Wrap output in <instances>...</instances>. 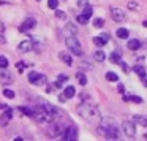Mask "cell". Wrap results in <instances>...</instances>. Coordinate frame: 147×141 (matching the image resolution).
I'll return each instance as SVG.
<instances>
[{
	"label": "cell",
	"instance_id": "obj_42",
	"mask_svg": "<svg viewBox=\"0 0 147 141\" xmlns=\"http://www.w3.org/2000/svg\"><path fill=\"white\" fill-rule=\"evenodd\" d=\"M142 26H144V27H147V21H144V22H142Z\"/></svg>",
	"mask_w": 147,
	"mask_h": 141
},
{
	"label": "cell",
	"instance_id": "obj_40",
	"mask_svg": "<svg viewBox=\"0 0 147 141\" xmlns=\"http://www.w3.org/2000/svg\"><path fill=\"white\" fill-rule=\"evenodd\" d=\"M0 43H2V45H5V43H7V40H5L3 35H0Z\"/></svg>",
	"mask_w": 147,
	"mask_h": 141
},
{
	"label": "cell",
	"instance_id": "obj_30",
	"mask_svg": "<svg viewBox=\"0 0 147 141\" xmlns=\"http://www.w3.org/2000/svg\"><path fill=\"white\" fill-rule=\"evenodd\" d=\"M93 26H95L96 29H101V27L105 26V21H103L101 18H96V19L93 21Z\"/></svg>",
	"mask_w": 147,
	"mask_h": 141
},
{
	"label": "cell",
	"instance_id": "obj_29",
	"mask_svg": "<svg viewBox=\"0 0 147 141\" xmlns=\"http://www.w3.org/2000/svg\"><path fill=\"white\" fill-rule=\"evenodd\" d=\"M48 7L51 8V10H57V7H59V0H48Z\"/></svg>",
	"mask_w": 147,
	"mask_h": 141
},
{
	"label": "cell",
	"instance_id": "obj_37",
	"mask_svg": "<svg viewBox=\"0 0 147 141\" xmlns=\"http://www.w3.org/2000/svg\"><path fill=\"white\" fill-rule=\"evenodd\" d=\"M78 5H79V7H87L89 2H87V0H78Z\"/></svg>",
	"mask_w": 147,
	"mask_h": 141
},
{
	"label": "cell",
	"instance_id": "obj_5",
	"mask_svg": "<svg viewBox=\"0 0 147 141\" xmlns=\"http://www.w3.org/2000/svg\"><path fill=\"white\" fill-rule=\"evenodd\" d=\"M65 128L67 127H63V125H60V124H49V127H48V135L51 138H59V136H62L63 135V132H65Z\"/></svg>",
	"mask_w": 147,
	"mask_h": 141
},
{
	"label": "cell",
	"instance_id": "obj_16",
	"mask_svg": "<svg viewBox=\"0 0 147 141\" xmlns=\"http://www.w3.org/2000/svg\"><path fill=\"white\" fill-rule=\"evenodd\" d=\"M123 100L125 102H133V103H142L144 100L138 95H123Z\"/></svg>",
	"mask_w": 147,
	"mask_h": 141
},
{
	"label": "cell",
	"instance_id": "obj_7",
	"mask_svg": "<svg viewBox=\"0 0 147 141\" xmlns=\"http://www.w3.org/2000/svg\"><path fill=\"white\" fill-rule=\"evenodd\" d=\"M122 130H123V133L127 135L128 138H133L134 135H136V127H134V124L131 121H123L122 122Z\"/></svg>",
	"mask_w": 147,
	"mask_h": 141
},
{
	"label": "cell",
	"instance_id": "obj_4",
	"mask_svg": "<svg viewBox=\"0 0 147 141\" xmlns=\"http://www.w3.org/2000/svg\"><path fill=\"white\" fill-rule=\"evenodd\" d=\"M65 45H67V48L70 49L74 56H82V48H81V43L76 37H73V35L67 37V38H65Z\"/></svg>",
	"mask_w": 147,
	"mask_h": 141
},
{
	"label": "cell",
	"instance_id": "obj_10",
	"mask_svg": "<svg viewBox=\"0 0 147 141\" xmlns=\"http://www.w3.org/2000/svg\"><path fill=\"white\" fill-rule=\"evenodd\" d=\"M35 26H36V21L33 19V18H27V19L22 22V26L19 27V30L21 32H27V30H32Z\"/></svg>",
	"mask_w": 147,
	"mask_h": 141
},
{
	"label": "cell",
	"instance_id": "obj_35",
	"mask_svg": "<svg viewBox=\"0 0 147 141\" xmlns=\"http://www.w3.org/2000/svg\"><path fill=\"white\" fill-rule=\"evenodd\" d=\"M67 29L70 30L71 33H76L78 32V29H76V26H74V24H67Z\"/></svg>",
	"mask_w": 147,
	"mask_h": 141
},
{
	"label": "cell",
	"instance_id": "obj_32",
	"mask_svg": "<svg viewBox=\"0 0 147 141\" xmlns=\"http://www.w3.org/2000/svg\"><path fill=\"white\" fill-rule=\"evenodd\" d=\"M84 14H86V16H92V13H93V10H92V7H90V5H87V7H84V11H82Z\"/></svg>",
	"mask_w": 147,
	"mask_h": 141
},
{
	"label": "cell",
	"instance_id": "obj_25",
	"mask_svg": "<svg viewBox=\"0 0 147 141\" xmlns=\"http://www.w3.org/2000/svg\"><path fill=\"white\" fill-rule=\"evenodd\" d=\"M19 111L22 113V114H26V116H30V117H33V109H32V108H27V106H21Z\"/></svg>",
	"mask_w": 147,
	"mask_h": 141
},
{
	"label": "cell",
	"instance_id": "obj_17",
	"mask_svg": "<svg viewBox=\"0 0 147 141\" xmlns=\"http://www.w3.org/2000/svg\"><path fill=\"white\" fill-rule=\"evenodd\" d=\"M139 48H141L139 40H130V41H128V49H131V51H138Z\"/></svg>",
	"mask_w": 147,
	"mask_h": 141
},
{
	"label": "cell",
	"instance_id": "obj_8",
	"mask_svg": "<svg viewBox=\"0 0 147 141\" xmlns=\"http://www.w3.org/2000/svg\"><path fill=\"white\" fill-rule=\"evenodd\" d=\"M62 138H63L65 141H74L78 138V128L74 127V125H70V127L65 128L63 135H62Z\"/></svg>",
	"mask_w": 147,
	"mask_h": 141
},
{
	"label": "cell",
	"instance_id": "obj_21",
	"mask_svg": "<svg viewBox=\"0 0 147 141\" xmlns=\"http://www.w3.org/2000/svg\"><path fill=\"white\" fill-rule=\"evenodd\" d=\"M111 60H112V64H117V62H120L122 60V52L119 51H114L112 52V56H111Z\"/></svg>",
	"mask_w": 147,
	"mask_h": 141
},
{
	"label": "cell",
	"instance_id": "obj_28",
	"mask_svg": "<svg viewBox=\"0 0 147 141\" xmlns=\"http://www.w3.org/2000/svg\"><path fill=\"white\" fill-rule=\"evenodd\" d=\"M8 65H10V62H8V59L5 57V56H0V68H7Z\"/></svg>",
	"mask_w": 147,
	"mask_h": 141
},
{
	"label": "cell",
	"instance_id": "obj_12",
	"mask_svg": "<svg viewBox=\"0 0 147 141\" xmlns=\"http://www.w3.org/2000/svg\"><path fill=\"white\" fill-rule=\"evenodd\" d=\"M13 81V76L5 68H0V84H10Z\"/></svg>",
	"mask_w": 147,
	"mask_h": 141
},
{
	"label": "cell",
	"instance_id": "obj_38",
	"mask_svg": "<svg viewBox=\"0 0 147 141\" xmlns=\"http://www.w3.org/2000/svg\"><path fill=\"white\" fill-rule=\"evenodd\" d=\"M141 81H142V84H144V86H147V75H146V73H142V75H141Z\"/></svg>",
	"mask_w": 147,
	"mask_h": 141
},
{
	"label": "cell",
	"instance_id": "obj_13",
	"mask_svg": "<svg viewBox=\"0 0 147 141\" xmlns=\"http://www.w3.org/2000/svg\"><path fill=\"white\" fill-rule=\"evenodd\" d=\"M108 41H109V35H108V33H103L101 37H95V38H93V43H95L96 46H105Z\"/></svg>",
	"mask_w": 147,
	"mask_h": 141
},
{
	"label": "cell",
	"instance_id": "obj_1",
	"mask_svg": "<svg viewBox=\"0 0 147 141\" xmlns=\"http://www.w3.org/2000/svg\"><path fill=\"white\" fill-rule=\"evenodd\" d=\"M100 133L105 135L109 140H119L120 138V127L117 122L111 117H101L100 121Z\"/></svg>",
	"mask_w": 147,
	"mask_h": 141
},
{
	"label": "cell",
	"instance_id": "obj_14",
	"mask_svg": "<svg viewBox=\"0 0 147 141\" xmlns=\"http://www.w3.org/2000/svg\"><path fill=\"white\" fill-rule=\"evenodd\" d=\"M59 57H60V60H63L67 65H73V59H71V56L68 54V52H60Z\"/></svg>",
	"mask_w": 147,
	"mask_h": 141
},
{
	"label": "cell",
	"instance_id": "obj_24",
	"mask_svg": "<svg viewBox=\"0 0 147 141\" xmlns=\"http://www.w3.org/2000/svg\"><path fill=\"white\" fill-rule=\"evenodd\" d=\"M128 30L125 29V27H120V29H117V38H128Z\"/></svg>",
	"mask_w": 147,
	"mask_h": 141
},
{
	"label": "cell",
	"instance_id": "obj_15",
	"mask_svg": "<svg viewBox=\"0 0 147 141\" xmlns=\"http://www.w3.org/2000/svg\"><path fill=\"white\" fill-rule=\"evenodd\" d=\"M11 117H13V109H7L3 113V117L0 119V124H7L8 121H11Z\"/></svg>",
	"mask_w": 147,
	"mask_h": 141
},
{
	"label": "cell",
	"instance_id": "obj_39",
	"mask_svg": "<svg viewBox=\"0 0 147 141\" xmlns=\"http://www.w3.org/2000/svg\"><path fill=\"white\" fill-rule=\"evenodd\" d=\"M117 90H119V92H120V94H123V92H125V87H123V86H122V84H119V87H117Z\"/></svg>",
	"mask_w": 147,
	"mask_h": 141
},
{
	"label": "cell",
	"instance_id": "obj_2",
	"mask_svg": "<svg viewBox=\"0 0 147 141\" xmlns=\"http://www.w3.org/2000/svg\"><path fill=\"white\" fill-rule=\"evenodd\" d=\"M78 113H79L81 117L86 119L90 124H100V121H101L100 109L96 108V106H93L92 103H87V102L81 103V105L78 106Z\"/></svg>",
	"mask_w": 147,
	"mask_h": 141
},
{
	"label": "cell",
	"instance_id": "obj_11",
	"mask_svg": "<svg viewBox=\"0 0 147 141\" xmlns=\"http://www.w3.org/2000/svg\"><path fill=\"white\" fill-rule=\"evenodd\" d=\"M18 49H19L21 52H30L33 49V41H32V40H24V41L19 43Z\"/></svg>",
	"mask_w": 147,
	"mask_h": 141
},
{
	"label": "cell",
	"instance_id": "obj_41",
	"mask_svg": "<svg viewBox=\"0 0 147 141\" xmlns=\"http://www.w3.org/2000/svg\"><path fill=\"white\" fill-rule=\"evenodd\" d=\"M3 30H5V26H3V22L0 21V32H3Z\"/></svg>",
	"mask_w": 147,
	"mask_h": 141
},
{
	"label": "cell",
	"instance_id": "obj_18",
	"mask_svg": "<svg viewBox=\"0 0 147 141\" xmlns=\"http://www.w3.org/2000/svg\"><path fill=\"white\" fill-rule=\"evenodd\" d=\"M63 94H65V97H67V98H73V97L76 95V89H74L73 86H68V87H65Z\"/></svg>",
	"mask_w": 147,
	"mask_h": 141
},
{
	"label": "cell",
	"instance_id": "obj_3",
	"mask_svg": "<svg viewBox=\"0 0 147 141\" xmlns=\"http://www.w3.org/2000/svg\"><path fill=\"white\" fill-rule=\"evenodd\" d=\"M33 117H35L36 122H52V121L55 119L52 114H49V113L46 111L43 105L33 108Z\"/></svg>",
	"mask_w": 147,
	"mask_h": 141
},
{
	"label": "cell",
	"instance_id": "obj_34",
	"mask_svg": "<svg viewBox=\"0 0 147 141\" xmlns=\"http://www.w3.org/2000/svg\"><path fill=\"white\" fill-rule=\"evenodd\" d=\"M55 16H57L59 19H67V14H65V11H62V10H55Z\"/></svg>",
	"mask_w": 147,
	"mask_h": 141
},
{
	"label": "cell",
	"instance_id": "obj_33",
	"mask_svg": "<svg viewBox=\"0 0 147 141\" xmlns=\"http://www.w3.org/2000/svg\"><path fill=\"white\" fill-rule=\"evenodd\" d=\"M3 95L7 97V98H14V92L11 89H5L3 90Z\"/></svg>",
	"mask_w": 147,
	"mask_h": 141
},
{
	"label": "cell",
	"instance_id": "obj_31",
	"mask_svg": "<svg viewBox=\"0 0 147 141\" xmlns=\"http://www.w3.org/2000/svg\"><path fill=\"white\" fill-rule=\"evenodd\" d=\"M133 71H136V73L139 75V76H141L142 73H146V70H144V67H141V65H134V67H133Z\"/></svg>",
	"mask_w": 147,
	"mask_h": 141
},
{
	"label": "cell",
	"instance_id": "obj_27",
	"mask_svg": "<svg viewBox=\"0 0 147 141\" xmlns=\"http://www.w3.org/2000/svg\"><path fill=\"white\" fill-rule=\"evenodd\" d=\"M76 19H78V22H79V24H82V26H84V24H87V22H89V19H90V18H89V16H86L84 13H81L79 16L76 18Z\"/></svg>",
	"mask_w": 147,
	"mask_h": 141
},
{
	"label": "cell",
	"instance_id": "obj_20",
	"mask_svg": "<svg viewBox=\"0 0 147 141\" xmlns=\"http://www.w3.org/2000/svg\"><path fill=\"white\" fill-rule=\"evenodd\" d=\"M106 79L111 81V83H119V76L114 71H108V73H106Z\"/></svg>",
	"mask_w": 147,
	"mask_h": 141
},
{
	"label": "cell",
	"instance_id": "obj_9",
	"mask_svg": "<svg viewBox=\"0 0 147 141\" xmlns=\"http://www.w3.org/2000/svg\"><path fill=\"white\" fill-rule=\"evenodd\" d=\"M111 18L115 21V22H123V21L127 19V13H125L123 10H120V8L112 7L111 8Z\"/></svg>",
	"mask_w": 147,
	"mask_h": 141
},
{
	"label": "cell",
	"instance_id": "obj_22",
	"mask_svg": "<svg viewBox=\"0 0 147 141\" xmlns=\"http://www.w3.org/2000/svg\"><path fill=\"white\" fill-rule=\"evenodd\" d=\"M134 121L138 122V124H141L142 127H147V116H134Z\"/></svg>",
	"mask_w": 147,
	"mask_h": 141
},
{
	"label": "cell",
	"instance_id": "obj_23",
	"mask_svg": "<svg viewBox=\"0 0 147 141\" xmlns=\"http://www.w3.org/2000/svg\"><path fill=\"white\" fill-rule=\"evenodd\" d=\"M76 78H78V81H79L81 86H86V84H87V78H86V75H84L82 71H78V73H76Z\"/></svg>",
	"mask_w": 147,
	"mask_h": 141
},
{
	"label": "cell",
	"instance_id": "obj_36",
	"mask_svg": "<svg viewBox=\"0 0 147 141\" xmlns=\"http://www.w3.org/2000/svg\"><path fill=\"white\" fill-rule=\"evenodd\" d=\"M59 83H62V84H63L65 83V81H68V76H67V75H59Z\"/></svg>",
	"mask_w": 147,
	"mask_h": 141
},
{
	"label": "cell",
	"instance_id": "obj_19",
	"mask_svg": "<svg viewBox=\"0 0 147 141\" xmlns=\"http://www.w3.org/2000/svg\"><path fill=\"white\" fill-rule=\"evenodd\" d=\"M93 59H95L96 62H105V59H106L105 51H95L93 52Z\"/></svg>",
	"mask_w": 147,
	"mask_h": 141
},
{
	"label": "cell",
	"instance_id": "obj_6",
	"mask_svg": "<svg viewBox=\"0 0 147 141\" xmlns=\"http://www.w3.org/2000/svg\"><path fill=\"white\" fill-rule=\"evenodd\" d=\"M46 76L43 73H36V71H32L29 73V83L35 84V86H41V84H46Z\"/></svg>",
	"mask_w": 147,
	"mask_h": 141
},
{
	"label": "cell",
	"instance_id": "obj_43",
	"mask_svg": "<svg viewBox=\"0 0 147 141\" xmlns=\"http://www.w3.org/2000/svg\"><path fill=\"white\" fill-rule=\"evenodd\" d=\"M144 136H146V138H147V133H146V135H144Z\"/></svg>",
	"mask_w": 147,
	"mask_h": 141
},
{
	"label": "cell",
	"instance_id": "obj_26",
	"mask_svg": "<svg viewBox=\"0 0 147 141\" xmlns=\"http://www.w3.org/2000/svg\"><path fill=\"white\" fill-rule=\"evenodd\" d=\"M127 8H128V10H139V3H138V2H136V0H130V2H128V3H127Z\"/></svg>",
	"mask_w": 147,
	"mask_h": 141
}]
</instances>
